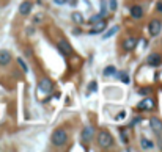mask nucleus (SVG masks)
I'll return each mask as SVG.
<instances>
[{"label": "nucleus", "instance_id": "11", "mask_svg": "<svg viewBox=\"0 0 162 152\" xmlns=\"http://www.w3.org/2000/svg\"><path fill=\"white\" fill-rule=\"evenodd\" d=\"M129 13H131L132 19L139 21V19H142V16H143V8H142L140 5H132L131 10H129Z\"/></svg>", "mask_w": 162, "mask_h": 152}, {"label": "nucleus", "instance_id": "3", "mask_svg": "<svg viewBox=\"0 0 162 152\" xmlns=\"http://www.w3.org/2000/svg\"><path fill=\"white\" fill-rule=\"evenodd\" d=\"M137 108H139L140 111H151V110H154V108H156V102H154V99H153V97L146 96L143 101L139 102Z\"/></svg>", "mask_w": 162, "mask_h": 152}, {"label": "nucleus", "instance_id": "9", "mask_svg": "<svg viewBox=\"0 0 162 152\" xmlns=\"http://www.w3.org/2000/svg\"><path fill=\"white\" fill-rule=\"evenodd\" d=\"M136 46H137V38H136V36H129L128 39L123 41V49H124L126 52L134 50V49H136Z\"/></svg>", "mask_w": 162, "mask_h": 152}, {"label": "nucleus", "instance_id": "8", "mask_svg": "<svg viewBox=\"0 0 162 152\" xmlns=\"http://www.w3.org/2000/svg\"><path fill=\"white\" fill-rule=\"evenodd\" d=\"M150 127L153 129V132L159 135V133H162V121L156 116H153V118H150Z\"/></svg>", "mask_w": 162, "mask_h": 152}, {"label": "nucleus", "instance_id": "28", "mask_svg": "<svg viewBox=\"0 0 162 152\" xmlns=\"http://www.w3.org/2000/svg\"><path fill=\"white\" fill-rule=\"evenodd\" d=\"M156 10L162 13V3H157V5H156Z\"/></svg>", "mask_w": 162, "mask_h": 152}, {"label": "nucleus", "instance_id": "26", "mask_svg": "<svg viewBox=\"0 0 162 152\" xmlns=\"http://www.w3.org/2000/svg\"><path fill=\"white\" fill-rule=\"evenodd\" d=\"M124 116H126V111H121V113H118V114H116V119H118V121H121V119L124 118Z\"/></svg>", "mask_w": 162, "mask_h": 152}, {"label": "nucleus", "instance_id": "23", "mask_svg": "<svg viewBox=\"0 0 162 152\" xmlns=\"http://www.w3.org/2000/svg\"><path fill=\"white\" fill-rule=\"evenodd\" d=\"M150 93H151V88H142L140 89V94L142 96H148Z\"/></svg>", "mask_w": 162, "mask_h": 152}, {"label": "nucleus", "instance_id": "22", "mask_svg": "<svg viewBox=\"0 0 162 152\" xmlns=\"http://www.w3.org/2000/svg\"><path fill=\"white\" fill-rule=\"evenodd\" d=\"M101 19H102V16H101V14H96V16H91V19H90L88 22H90V24H95V22L101 21Z\"/></svg>", "mask_w": 162, "mask_h": 152}, {"label": "nucleus", "instance_id": "4", "mask_svg": "<svg viewBox=\"0 0 162 152\" xmlns=\"http://www.w3.org/2000/svg\"><path fill=\"white\" fill-rule=\"evenodd\" d=\"M148 30H150V35L151 36H157L162 30V22L159 19H151L150 24H148Z\"/></svg>", "mask_w": 162, "mask_h": 152}, {"label": "nucleus", "instance_id": "5", "mask_svg": "<svg viewBox=\"0 0 162 152\" xmlns=\"http://www.w3.org/2000/svg\"><path fill=\"white\" fill-rule=\"evenodd\" d=\"M57 47H58V50L63 53V55H73V47H71V44L66 39H58L57 41Z\"/></svg>", "mask_w": 162, "mask_h": 152}, {"label": "nucleus", "instance_id": "6", "mask_svg": "<svg viewBox=\"0 0 162 152\" xmlns=\"http://www.w3.org/2000/svg\"><path fill=\"white\" fill-rule=\"evenodd\" d=\"M53 89V83L50 82L49 78H41L40 80V91L44 94H50Z\"/></svg>", "mask_w": 162, "mask_h": 152}, {"label": "nucleus", "instance_id": "29", "mask_svg": "<svg viewBox=\"0 0 162 152\" xmlns=\"http://www.w3.org/2000/svg\"><path fill=\"white\" fill-rule=\"evenodd\" d=\"M160 149H162V141H160Z\"/></svg>", "mask_w": 162, "mask_h": 152}, {"label": "nucleus", "instance_id": "7", "mask_svg": "<svg viewBox=\"0 0 162 152\" xmlns=\"http://www.w3.org/2000/svg\"><path fill=\"white\" fill-rule=\"evenodd\" d=\"M32 8H33L32 0H24V2L21 3V6H19V14L21 16H29L30 11H32Z\"/></svg>", "mask_w": 162, "mask_h": 152}, {"label": "nucleus", "instance_id": "15", "mask_svg": "<svg viewBox=\"0 0 162 152\" xmlns=\"http://www.w3.org/2000/svg\"><path fill=\"white\" fill-rule=\"evenodd\" d=\"M71 19H73V22L77 24V25H82V24L85 22V21H84V14L79 13V11H74L73 14H71Z\"/></svg>", "mask_w": 162, "mask_h": 152}, {"label": "nucleus", "instance_id": "12", "mask_svg": "<svg viewBox=\"0 0 162 152\" xmlns=\"http://www.w3.org/2000/svg\"><path fill=\"white\" fill-rule=\"evenodd\" d=\"M11 63V53L8 50H0V66H8Z\"/></svg>", "mask_w": 162, "mask_h": 152}, {"label": "nucleus", "instance_id": "24", "mask_svg": "<svg viewBox=\"0 0 162 152\" xmlns=\"http://www.w3.org/2000/svg\"><path fill=\"white\" fill-rule=\"evenodd\" d=\"M110 3V11H116V0H109Z\"/></svg>", "mask_w": 162, "mask_h": 152}, {"label": "nucleus", "instance_id": "1", "mask_svg": "<svg viewBox=\"0 0 162 152\" xmlns=\"http://www.w3.org/2000/svg\"><path fill=\"white\" fill-rule=\"evenodd\" d=\"M50 141H52V144L53 146H65L66 144V141H68V133L65 129H55L52 132V135H50Z\"/></svg>", "mask_w": 162, "mask_h": 152}, {"label": "nucleus", "instance_id": "18", "mask_svg": "<svg viewBox=\"0 0 162 152\" xmlns=\"http://www.w3.org/2000/svg\"><path fill=\"white\" fill-rule=\"evenodd\" d=\"M17 64L21 66V69H22V72H24V74H27V72H29V66L25 64V61H24V60H22L21 57L17 58Z\"/></svg>", "mask_w": 162, "mask_h": 152}, {"label": "nucleus", "instance_id": "17", "mask_svg": "<svg viewBox=\"0 0 162 152\" xmlns=\"http://www.w3.org/2000/svg\"><path fill=\"white\" fill-rule=\"evenodd\" d=\"M118 30H120V27H116V25H115V27H112V28H110L109 31H107V33H104V35H102V38H104V39H109V38H112V36H113V35H115L116 31H118Z\"/></svg>", "mask_w": 162, "mask_h": 152}, {"label": "nucleus", "instance_id": "27", "mask_svg": "<svg viewBox=\"0 0 162 152\" xmlns=\"http://www.w3.org/2000/svg\"><path fill=\"white\" fill-rule=\"evenodd\" d=\"M53 2H55L57 5H65V3H66V0H53Z\"/></svg>", "mask_w": 162, "mask_h": 152}, {"label": "nucleus", "instance_id": "21", "mask_svg": "<svg viewBox=\"0 0 162 152\" xmlns=\"http://www.w3.org/2000/svg\"><path fill=\"white\" fill-rule=\"evenodd\" d=\"M118 77H120V80H123V83H129V77L126 72H118Z\"/></svg>", "mask_w": 162, "mask_h": 152}, {"label": "nucleus", "instance_id": "14", "mask_svg": "<svg viewBox=\"0 0 162 152\" xmlns=\"http://www.w3.org/2000/svg\"><path fill=\"white\" fill-rule=\"evenodd\" d=\"M93 135H95V129L91 126L85 127L84 132H82V141H90V140L93 138Z\"/></svg>", "mask_w": 162, "mask_h": 152}, {"label": "nucleus", "instance_id": "16", "mask_svg": "<svg viewBox=\"0 0 162 152\" xmlns=\"http://www.w3.org/2000/svg\"><path fill=\"white\" fill-rule=\"evenodd\" d=\"M140 144H142V149H146V150H151L153 149V141L146 140V138H142L140 140Z\"/></svg>", "mask_w": 162, "mask_h": 152}, {"label": "nucleus", "instance_id": "13", "mask_svg": "<svg viewBox=\"0 0 162 152\" xmlns=\"http://www.w3.org/2000/svg\"><path fill=\"white\" fill-rule=\"evenodd\" d=\"M105 30V21H98V22H95V27L91 30H90V35H99L101 31H104Z\"/></svg>", "mask_w": 162, "mask_h": 152}, {"label": "nucleus", "instance_id": "20", "mask_svg": "<svg viewBox=\"0 0 162 152\" xmlns=\"http://www.w3.org/2000/svg\"><path fill=\"white\" fill-rule=\"evenodd\" d=\"M105 14H107V2L102 0V2H101V16L104 17Z\"/></svg>", "mask_w": 162, "mask_h": 152}, {"label": "nucleus", "instance_id": "25", "mask_svg": "<svg viewBox=\"0 0 162 152\" xmlns=\"http://www.w3.org/2000/svg\"><path fill=\"white\" fill-rule=\"evenodd\" d=\"M90 91H96V89H98V85H96V82H91V83H90Z\"/></svg>", "mask_w": 162, "mask_h": 152}, {"label": "nucleus", "instance_id": "10", "mask_svg": "<svg viewBox=\"0 0 162 152\" xmlns=\"http://www.w3.org/2000/svg\"><path fill=\"white\" fill-rule=\"evenodd\" d=\"M162 63V55L160 53H151V55H148V58H146V64H150V66H159Z\"/></svg>", "mask_w": 162, "mask_h": 152}, {"label": "nucleus", "instance_id": "2", "mask_svg": "<svg viewBox=\"0 0 162 152\" xmlns=\"http://www.w3.org/2000/svg\"><path fill=\"white\" fill-rule=\"evenodd\" d=\"M98 144H99L102 149H109L113 144V138L107 130H101L99 135H98Z\"/></svg>", "mask_w": 162, "mask_h": 152}, {"label": "nucleus", "instance_id": "19", "mask_svg": "<svg viewBox=\"0 0 162 152\" xmlns=\"http://www.w3.org/2000/svg\"><path fill=\"white\" fill-rule=\"evenodd\" d=\"M116 72V71H115V68L113 66H107L105 69H104V75L107 77V75H113Z\"/></svg>", "mask_w": 162, "mask_h": 152}]
</instances>
